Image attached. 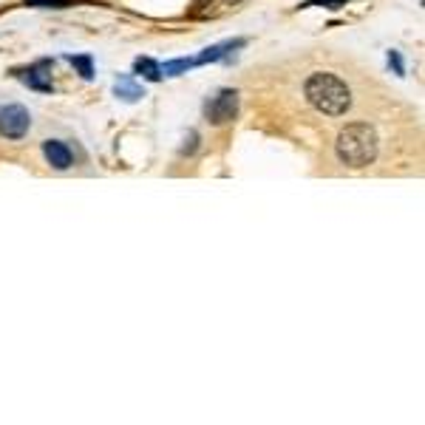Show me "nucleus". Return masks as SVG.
Returning <instances> with one entry per match:
<instances>
[{
	"instance_id": "1",
	"label": "nucleus",
	"mask_w": 425,
	"mask_h": 425,
	"mask_svg": "<svg viewBox=\"0 0 425 425\" xmlns=\"http://www.w3.org/2000/svg\"><path fill=\"white\" fill-rule=\"evenodd\" d=\"M303 94L312 102V108H318L326 117H343L352 108V88L329 71H315L306 77L303 82Z\"/></svg>"
},
{
	"instance_id": "2",
	"label": "nucleus",
	"mask_w": 425,
	"mask_h": 425,
	"mask_svg": "<svg viewBox=\"0 0 425 425\" xmlns=\"http://www.w3.org/2000/svg\"><path fill=\"white\" fill-rule=\"evenodd\" d=\"M335 151H338V159H340L346 168H355V171L369 168V165H375L377 151H380L377 131H375L369 122H352V125H346V128L338 134Z\"/></svg>"
},
{
	"instance_id": "3",
	"label": "nucleus",
	"mask_w": 425,
	"mask_h": 425,
	"mask_svg": "<svg viewBox=\"0 0 425 425\" xmlns=\"http://www.w3.org/2000/svg\"><path fill=\"white\" fill-rule=\"evenodd\" d=\"M235 117H238V91H232V88L218 91L215 97L205 102V119L215 128L230 125Z\"/></svg>"
},
{
	"instance_id": "4",
	"label": "nucleus",
	"mask_w": 425,
	"mask_h": 425,
	"mask_svg": "<svg viewBox=\"0 0 425 425\" xmlns=\"http://www.w3.org/2000/svg\"><path fill=\"white\" fill-rule=\"evenodd\" d=\"M31 128V114L23 105H3L0 108V136L23 139Z\"/></svg>"
},
{
	"instance_id": "5",
	"label": "nucleus",
	"mask_w": 425,
	"mask_h": 425,
	"mask_svg": "<svg viewBox=\"0 0 425 425\" xmlns=\"http://www.w3.org/2000/svg\"><path fill=\"white\" fill-rule=\"evenodd\" d=\"M51 60H40V63H34V65H28V68H23V71H14V77L17 80H23L28 88H34V91H43V94H51L54 91V85H51Z\"/></svg>"
},
{
	"instance_id": "6",
	"label": "nucleus",
	"mask_w": 425,
	"mask_h": 425,
	"mask_svg": "<svg viewBox=\"0 0 425 425\" xmlns=\"http://www.w3.org/2000/svg\"><path fill=\"white\" fill-rule=\"evenodd\" d=\"M43 156H45V162H48L54 171H68V168L74 165L71 148H68L65 142H60V139H45V142H43Z\"/></svg>"
},
{
	"instance_id": "7",
	"label": "nucleus",
	"mask_w": 425,
	"mask_h": 425,
	"mask_svg": "<svg viewBox=\"0 0 425 425\" xmlns=\"http://www.w3.org/2000/svg\"><path fill=\"white\" fill-rule=\"evenodd\" d=\"M247 45V40L244 37H238V40H227V43H218V45H210V48H205L199 57H193L196 60V65H208V63H218V60H227L235 48H244Z\"/></svg>"
},
{
	"instance_id": "8",
	"label": "nucleus",
	"mask_w": 425,
	"mask_h": 425,
	"mask_svg": "<svg viewBox=\"0 0 425 425\" xmlns=\"http://www.w3.org/2000/svg\"><path fill=\"white\" fill-rule=\"evenodd\" d=\"M114 94H117V99H122V102H139V99L145 97L142 85H139L134 77H119V80L114 82Z\"/></svg>"
},
{
	"instance_id": "9",
	"label": "nucleus",
	"mask_w": 425,
	"mask_h": 425,
	"mask_svg": "<svg viewBox=\"0 0 425 425\" xmlns=\"http://www.w3.org/2000/svg\"><path fill=\"white\" fill-rule=\"evenodd\" d=\"M134 71L142 74L148 82H159V80H162V65H159L156 60H151V57H139V60L134 63Z\"/></svg>"
},
{
	"instance_id": "10",
	"label": "nucleus",
	"mask_w": 425,
	"mask_h": 425,
	"mask_svg": "<svg viewBox=\"0 0 425 425\" xmlns=\"http://www.w3.org/2000/svg\"><path fill=\"white\" fill-rule=\"evenodd\" d=\"M193 65H196V60H190V57L168 60V63L162 65V77H179V74H188V71H190Z\"/></svg>"
},
{
	"instance_id": "11",
	"label": "nucleus",
	"mask_w": 425,
	"mask_h": 425,
	"mask_svg": "<svg viewBox=\"0 0 425 425\" xmlns=\"http://www.w3.org/2000/svg\"><path fill=\"white\" fill-rule=\"evenodd\" d=\"M68 63L82 74V80H94V60L88 54H77V57H68Z\"/></svg>"
},
{
	"instance_id": "12",
	"label": "nucleus",
	"mask_w": 425,
	"mask_h": 425,
	"mask_svg": "<svg viewBox=\"0 0 425 425\" xmlns=\"http://www.w3.org/2000/svg\"><path fill=\"white\" fill-rule=\"evenodd\" d=\"M389 68H394V74L397 77H406V65H403V57H400V51H389Z\"/></svg>"
},
{
	"instance_id": "13",
	"label": "nucleus",
	"mask_w": 425,
	"mask_h": 425,
	"mask_svg": "<svg viewBox=\"0 0 425 425\" xmlns=\"http://www.w3.org/2000/svg\"><path fill=\"white\" fill-rule=\"evenodd\" d=\"M68 0H26V6H40V9H63Z\"/></svg>"
},
{
	"instance_id": "14",
	"label": "nucleus",
	"mask_w": 425,
	"mask_h": 425,
	"mask_svg": "<svg viewBox=\"0 0 425 425\" xmlns=\"http://www.w3.org/2000/svg\"><path fill=\"white\" fill-rule=\"evenodd\" d=\"M349 0H309V3H303L301 9H309V6H326V9H340V6H346Z\"/></svg>"
},
{
	"instance_id": "15",
	"label": "nucleus",
	"mask_w": 425,
	"mask_h": 425,
	"mask_svg": "<svg viewBox=\"0 0 425 425\" xmlns=\"http://www.w3.org/2000/svg\"><path fill=\"white\" fill-rule=\"evenodd\" d=\"M188 139H190V145H185V148H182V154H193V151H196V142H199V134H196V131H190V134H188Z\"/></svg>"
}]
</instances>
